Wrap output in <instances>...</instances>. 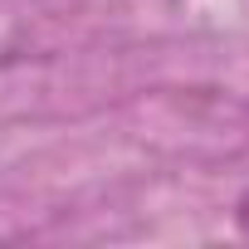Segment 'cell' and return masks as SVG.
<instances>
[{"label": "cell", "mask_w": 249, "mask_h": 249, "mask_svg": "<svg viewBox=\"0 0 249 249\" xmlns=\"http://www.w3.org/2000/svg\"><path fill=\"white\" fill-rule=\"evenodd\" d=\"M239 225H244V234H249V196H244V205H239Z\"/></svg>", "instance_id": "obj_1"}]
</instances>
